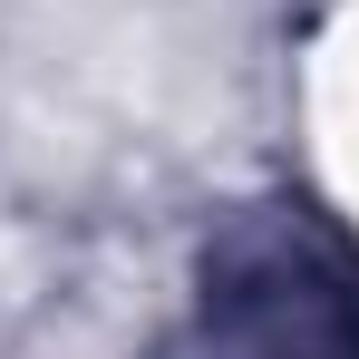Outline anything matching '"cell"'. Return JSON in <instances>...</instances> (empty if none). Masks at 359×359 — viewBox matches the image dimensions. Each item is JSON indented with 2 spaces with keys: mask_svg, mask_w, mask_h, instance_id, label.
I'll list each match as a JSON object with an SVG mask.
<instances>
[{
  "mask_svg": "<svg viewBox=\"0 0 359 359\" xmlns=\"http://www.w3.org/2000/svg\"><path fill=\"white\" fill-rule=\"evenodd\" d=\"M214 359H359V262L292 204L243 214L204 252Z\"/></svg>",
  "mask_w": 359,
  "mask_h": 359,
  "instance_id": "6da1fadb",
  "label": "cell"
}]
</instances>
